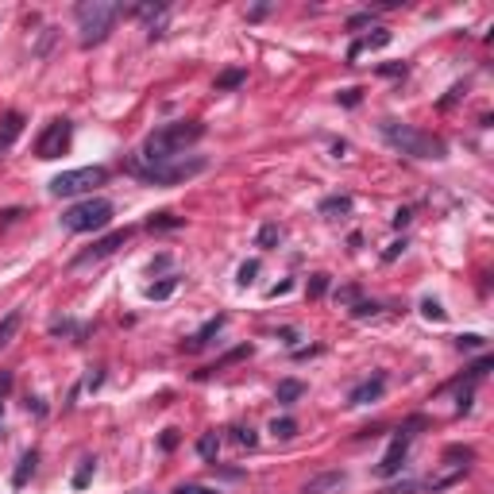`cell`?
Here are the masks:
<instances>
[{
    "instance_id": "obj_31",
    "label": "cell",
    "mask_w": 494,
    "mask_h": 494,
    "mask_svg": "<svg viewBox=\"0 0 494 494\" xmlns=\"http://www.w3.org/2000/svg\"><path fill=\"white\" fill-rule=\"evenodd\" d=\"M174 494H220V491H213V486H201V483H182V486H174Z\"/></svg>"
},
{
    "instance_id": "obj_39",
    "label": "cell",
    "mask_w": 494,
    "mask_h": 494,
    "mask_svg": "<svg viewBox=\"0 0 494 494\" xmlns=\"http://www.w3.org/2000/svg\"><path fill=\"white\" fill-rule=\"evenodd\" d=\"M290 290H294V282H290V279H286V282H279V286H270V290H267V297H279V294H290Z\"/></svg>"
},
{
    "instance_id": "obj_41",
    "label": "cell",
    "mask_w": 494,
    "mask_h": 494,
    "mask_svg": "<svg viewBox=\"0 0 494 494\" xmlns=\"http://www.w3.org/2000/svg\"><path fill=\"white\" fill-rule=\"evenodd\" d=\"M405 224H409V209H398V213H394V228H405Z\"/></svg>"
},
{
    "instance_id": "obj_30",
    "label": "cell",
    "mask_w": 494,
    "mask_h": 494,
    "mask_svg": "<svg viewBox=\"0 0 494 494\" xmlns=\"http://www.w3.org/2000/svg\"><path fill=\"white\" fill-rule=\"evenodd\" d=\"M328 294V274H313L309 279V297H324Z\"/></svg>"
},
{
    "instance_id": "obj_45",
    "label": "cell",
    "mask_w": 494,
    "mask_h": 494,
    "mask_svg": "<svg viewBox=\"0 0 494 494\" xmlns=\"http://www.w3.org/2000/svg\"><path fill=\"white\" fill-rule=\"evenodd\" d=\"M263 16H267V4H259V8L247 12V19H263Z\"/></svg>"
},
{
    "instance_id": "obj_36",
    "label": "cell",
    "mask_w": 494,
    "mask_h": 494,
    "mask_svg": "<svg viewBox=\"0 0 494 494\" xmlns=\"http://www.w3.org/2000/svg\"><path fill=\"white\" fill-rule=\"evenodd\" d=\"M459 348H468V351H475V348H483V336H475V333H468V336H459Z\"/></svg>"
},
{
    "instance_id": "obj_16",
    "label": "cell",
    "mask_w": 494,
    "mask_h": 494,
    "mask_svg": "<svg viewBox=\"0 0 494 494\" xmlns=\"http://www.w3.org/2000/svg\"><path fill=\"white\" fill-rule=\"evenodd\" d=\"M35 464H39V452L31 448V452H24V459H19V468H16V475H12V483L16 486H24L27 479L35 475Z\"/></svg>"
},
{
    "instance_id": "obj_23",
    "label": "cell",
    "mask_w": 494,
    "mask_h": 494,
    "mask_svg": "<svg viewBox=\"0 0 494 494\" xmlns=\"http://www.w3.org/2000/svg\"><path fill=\"white\" fill-rule=\"evenodd\" d=\"M274 243H282V228L279 224H263L259 228V247H263V252H270Z\"/></svg>"
},
{
    "instance_id": "obj_44",
    "label": "cell",
    "mask_w": 494,
    "mask_h": 494,
    "mask_svg": "<svg viewBox=\"0 0 494 494\" xmlns=\"http://www.w3.org/2000/svg\"><path fill=\"white\" fill-rule=\"evenodd\" d=\"M355 294H360V290H355V286H348V290H340V301H355Z\"/></svg>"
},
{
    "instance_id": "obj_26",
    "label": "cell",
    "mask_w": 494,
    "mask_h": 494,
    "mask_svg": "<svg viewBox=\"0 0 494 494\" xmlns=\"http://www.w3.org/2000/svg\"><path fill=\"white\" fill-rule=\"evenodd\" d=\"M16 328H19V313H8L4 321H0V348H4L12 336H16Z\"/></svg>"
},
{
    "instance_id": "obj_18",
    "label": "cell",
    "mask_w": 494,
    "mask_h": 494,
    "mask_svg": "<svg viewBox=\"0 0 494 494\" xmlns=\"http://www.w3.org/2000/svg\"><path fill=\"white\" fill-rule=\"evenodd\" d=\"M351 213V197H324L321 201V216H348Z\"/></svg>"
},
{
    "instance_id": "obj_27",
    "label": "cell",
    "mask_w": 494,
    "mask_h": 494,
    "mask_svg": "<svg viewBox=\"0 0 494 494\" xmlns=\"http://www.w3.org/2000/svg\"><path fill=\"white\" fill-rule=\"evenodd\" d=\"M421 313H425V321H444V309H441V301H432V297H425L421 301Z\"/></svg>"
},
{
    "instance_id": "obj_9",
    "label": "cell",
    "mask_w": 494,
    "mask_h": 494,
    "mask_svg": "<svg viewBox=\"0 0 494 494\" xmlns=\"http://www.w3.org/2000/svg\"><path fill=\"white\" fill-rule=\"evenodd\" d=\"M405 452H409V432H398L394 444H390L387 456H382V464H378V475H382V479H394L398 471H402V464H405Z\"/></svg>"
},
{
    "instance_id": "obj_4",
    "label": "cell",
    "mask_w": 494,
    "mask_h": 494,
    "mask_svg": "<svg viewBox=\"0 0 494 494\" xmlns=\"http://www.w3.org/2000/svg\"><path fill=\"white\" fill-rule=\"evenodd\" d=\"M127 170L147 186H182V182L197 178L209 170L205 159H170V162H132Z\"/></svg>"
},
{
    "instance_id": "obj_24",
    "label": "cell",
    "mask_w": 494,
    "mask_h": 494,
    "mask_svg": "<svg viewBox=\"0 0 494 494\" xmlns=\"http://www.w3.org/2000/svg\"><path fill=\"white\" fill-rule=\"evenodd\" d=\"M247 355H252V348H247V344H243V348H236V351H228L224 360H216L213 367L209 371H201V375H213V371H220V367H228V363H236V360H247Z\"/></svg>"
},
{
    "instance_id": "obj_19",
    "label": "cell",
    "mask_w": 494,
    "mask_h": 494,
    "mask_svg": "<svg viewBox=\"0 0 494 494\" xmlns=\"http://www.w3.org/2000/svg\"><path fill=\"white\" fill-rule=\"evenodd\" d=\"M301 390H306V387H301L297 378H282V382H279V402L282 405H294L297 398H301Z\"/></svg>"
},
{
    "instance_id": "obj_20",
    "label": "cell",
    "mask_w": 494,
    "mask_h": 494,
    "mask_svg": "<svg viewBox=\"0 0 494 494\" xmlns=\"http://www.w3.org/2000/svg\"><path fill=\"white\" fill-rule=\"evenodd\" d=\"M243 81H247V70H224L220 78H216V93H224V89H240Z\"/></svg>"
},
{
    "instance_id": "obj_2",
    "label": "cell",
    "mask_w": 494,
    "mask_h": 494,
    "mask_svg": "<svg viewBox=\"0 0 494 494\" xmlns=\"http://www.w3.org/2000/svg\"><path fill=\"white\" fill-rule=\"evenodd\" d=\"M378 132H382V139H387L394 151L409 155V159H444V151H448L441 135L421 132V127L402 124V120H390V116L378 124Z\"/></svg>"
},
{
    "instance_id": "obj_6",
    "label": "cell",
    "mask_w": 494,
    "mask_h": 494,
    "mask_svg": "<svg viewBox=\"0 0 494 494\" xmlns=\"http://www.w3.org/2000/svg\"><path fill=\"white\" fill-rule=\"evenodd\" d=\"M108 170L105 166H78V170H62L58 178H51V197H81L93 186H105Z\"/></svg>"
},
{
    "instance_id": "obj_11",
    "label": "cell",
    "mask_w": 494,
    "mask_h": 494,
    "mask_svg": "<svg viewBox=\"0 0 494 494\" xmlns=\"http://www.w3.org/2000/svg\"><path fill=\"white\" fill-rule=\"evenodd\" d=\"M382 390H387V375H371L367 382H360V387L348 394V405H367V402H378L382 398Z\"/></svg>"
},
{
    "instance_id": "obj_15",
    "label": "cell",
    "mask_w": 494,
    "mask_h": 494,
    "mask_svg": "<svg viewBox=\"0 0 494 494\" xmlns=\"http://www.w3.org/2000/svg\"><path fill=\"white\" fill-rule=\"evenodd\" d=\"M336 486H344V471H324V475L309 479V483L301 486V494H328V491H336Z\"/></svg>"
},
{
    "instance_id": "obj_38",
    "label": "cell",
    "mask_w": 494,
    "mask_h": 494,
    "mask_svg": "<svg viewBox=\"0 0 494 494\" xmlns=\"http://www.w3.org/2000/svg\"><path fill=\"white\" fill-rule=\"evenodd\" d=\"M417 491V483H398V486H387L382 494H414Z\"/></svg>"
},
{
    "instance_id": "obj_33",
    "label": "cell",
    "mask_w": 494,
    "mask_h": 494,
    "mask_svg": "<svg viewBox=\"0 0 494 494\" xmlns=\"http://www.w3.org/2000/svg\"><path fill=\"white\" fill-rule=\"evenodd\" d=\"M367 24H375V12H360V16H351L348 19V31H360V27H367Z\"/></svg>"
},
{
    "instance_id": "obj_37",
    "label": "cell",
    "mask_w": 494,
    "mask_h": 494,
    "mask_svg": "<svg viewBox=\"0 0 494 494\" xmlns=\"http://www.w3.org/2000/svg\"><path fill=\"white\" fill-rule=\"evenodd\" d=\"M405 252V240H394V243H390V247H387V255H382V259H387V263H394L398 259V255H402Z\"/></svg>"
},
{
    "instance_id": "obj_35",
    "label": "cell",
    "mask_w": 494,
    "mask_h": 494,
    "mask_svg": "<svg viewBox=\"0 0 494 494\" xmlns=\"http://www.w3.org/2000/svg\"><path fill=\"white\" fill-rule=\"evenodd\" d=\"M360 93L363 89H340V93H336V100H340V105H348V108H355V105H360Z\"/></svg>"
},
{
    "instance_id": "obj_14",
    "label": "cell",
    "mask_w": 494,
    "mask_h": 494,
    "mask_svg": "<svg viewBox=\"0 0 494 494\" xmlns=\"http://www.w3.org/2000/svg\"><path fill=\"white\" fill-rule=\"evenodd\" d=\"M24 124H27V120L19 116V112H8V116L0 120V155H4V151H8V147L16 143V139H19V132H24Z\"/></svg>"
},
{
    "instance_id": "obj_32",
    "label": "cell",
    "mask_w": 494,
    "mask_h": 494,
    "mask_svg": "<svg viewBox=\"0 0 494 494\" xmlns=\"http://www.w3.org/2000/svg\"><path fill=\"white\" fill-rule=\"evenodd\" d=\"M93 468H97V464H93V459H81V471H78V475H73V486H85V483H89Z\"/></svg>"
},
{
    "instance_id": "obj_17",
    "label": "cell",
    "mask_w": 494,
    "mask_h": 494,
    "mask_svg": "<svg viewBox=\"0 0 494 494\" xmlns=\"http://www.w3.org/2000/svg\"><path fill=\"white\" fill-rule=\"evenodd\" d=\"M216 452H220V436H216V432H205V436L197 441V456L216 468Z\"/></svg>"
},
{
    "instance_id": "obj_22",
    "label": "cell",
    "mask_w": 494,
    "mask_h": 494,
    "mask_svg": "<svg viewBox=\"0 0 494 494\" xmlns=\"http://www.w3.org/2000/svg\"><path fill=\"white\" fill-rule=\"evenodd\" d=\"M174 286H178V279H162V282H155V286H147L143 294H147V301H162V297L174 294Z\"/></svg>"
},
{
    "instance_id": "obj_13",
    "label": "cell",
    "mask_w": 494,
    "mask_h": 494,
    "mask_svg": "<svg viewBox=\"0 0 494 494\" xmlns=\"http://www.w3.org/2000/svg\"><path fill=\"white\" fill-rule=\"evenodd\" d=\"M220 328H224V317L216 313L213 321H205V324H201V328H197V333H193V336H189V340L182 344V348H186V351H201V348H205V344L213 340L216 333H220Z\"/></svg>"
},
{
    "instance_id": "obj_40",
    "label": "cell",
    "mask_w": 494,
    "mask_h": 494,
    "mask_svg": "<svg viewBox=\"0 0 494 494\" xmlns=\"http://www.w3.org/2000/svg\"><path fill=\"white\" fill-rule=\"evenodd\" d=\"M8 390H12V371H4V375H0V402L8 398Z\"/></svg>"
},
{
    "instance_id": "obj_8",
    "label": "cell",
    "mask_w": 494,
    "mask_h": 494,
    "mask_svg": "<svg viewBox=\"0 0 494 494\" xmlns=\"http://www.w3.org/2000/svg\"><path fill=\"white\" fill-rule=\"evenodd\" d=\"M127 240H132V228H116V232H108L105 240H97V243H93L89 252H81L73 263H78V267H85V263H93V259H105V255H112L116 247H124Z\"/></svg>"
},
{
    "instance_id": "obj_10",
    "label": "cell",
    "mask_w": 494,
    "mask_h": 494,
    "mask_svg": "<svg viewBox=\"0 0 494 494\" xmlns=\"http://www.w3.org/2000/svg\"><path fill=\"white\" fill-rule=\"evenodd\" d=\"M166 4H139V8H135V16L139 19H147V39H162V31H166Z\"/></svg>"
},
{
    "instance_id": "obj_25",
    "label": "cell",
    "mask_w": 494,
    "mask_h": 494,
    "mask_svg": "<svg viewBox=\"0 0 494 494\" xmlns=\"http://www.w3.org/2000/svg\"><path fill=\"white\" fill-rule=\"evenodd\" d=\"M255 274H259V259H247L240 270H236V282H240V286H252Z\"/></svg>"
},
{
    "instance_id": "obj_12",
    "label": "cell",
    "mask_w": 494,
    "mask_h": 494,
    "mask_svg": "<svg viewBox=\"0 0 494 494\" xmlns=\"http://www.w3.org/2000/svg\"><path fill=\"white\" fill-rule=\"evenodd\" d=\"M382 46H390V31H387V27H378L375 35L355 39V43H351V51H348V62H360V54H367V51H382Z\"/></svg>"
},
{
    "instance_id": "obj_21",
    "label": "cell",
    "mask_w": 494,
    "mask_h": 494,
    "mask_svg": "<svg viewBox=\"0 0 494 494\" xmlns=\"http://www.w3.org/2000/svg\"><path fill=\"white\" fill-rule=\"evenodd\" d=\"M270 432H274L279 441H294V436H297V421H294V417H274V421H270Z\"/></svg>"
},
{
    "instance_id": "obj_3",
    "label": "cell",
    "mask_w": 494,
    "mask_h": 494,
    "mask_svg": "<svg viewBox=\"0 0 494 494\" xmlns=\"http://www.w3.org/2000/svg\"><path fill=\"white\" fill-rule=\"evenodd\" d=\"M120 4H112V0H81L78 8H73V16H78V31H81V46L89 51V46H100L108 39V31L116 27L120 19Z\"/></svg>"
},
{
    "instance_id": "obj_34",
    "label": "cell",
    "mask_w": 494,
    "mask_h": 494,
    "mask_svg": "<svg viewBox=\"0 0 494 494\" xmlns=\"http://www.w3.org/2000/svg\"><path fill=\"white\" fill-rule=\"evenodd\" d=\"M375 313H378L375 301H355V306H351V317H375Z\"/></svg>"
},
{
    "instance_id": "obj_7",
    "label": "cell",
    "mask_w": 494,
    "mask_h": 494,
    "mask_svg": "<svg viewBox=\"0 0 494 494\" xmlns=\"http://www.w3.org/2000/svg\"><path fill=\"white\" fill-rule=\"evenodd\" d=\"M70 139H73V124H70V120H51V124L39 132V139H35V155L43 162H51V159H58V155L70 151Z\"/></svg>"
},
{
    "instance_id": "obj_29",
    "label": "cell",
    "mask_w": 494,
    "mask_h": 494,
    "mask_svg": "<svg viewBox=\"0 0 494 494\" xmlns=\"http://www.w3.org/2000/svg\"><path fill=\"white\" fill-rule=\"evenodd\" d=\"M232 441L236 444H243V448H255V444H259V436H255V429H232Z\"/></svg>"
},
{
    "instance_id": "obj_5",
    "label": "cell",
    "mask_w": 494,
    "mask_h": 494,
    "mask_svg": "<svg viewBox=\"0 0 494 494\" xmlns=\"http://www.w3.org/2000/svg\"><path fill=\"white\" fill-rule=\"evenodd\" d=\"M108 220H112V201L105 197H89L62 213L66 232H100V228H108Z\"/></svg>"
},
{
    "instance_id": "obj_28",
    "label": "cell",
    "mask_w": 494,
    "mask_h": 494,
    "mask_svg": "<svg viewBox=\"0 0 494 494\" xmlns=\"http://www.w3.org/2000/svg\"><path fill=\"white\" fill-rule=\"evenodd\" d=\"M147 228H182V220L178 216H170V213H159V216H151V220H147Z\"/></svg>"
},
{
    "instance_id": "obj_42",
    "label": "cell",
    "mask_w": 494,
    "mask_h": 494,
    "mask_svg": "<svg viewBox=\"0 0 494 494\" xmlns=\"http://www.w3.org/2000/svg\"><path fill=\"white\" fill-rule=\"evenodd\" d=\"M16 216H19V209H8V213H0V228H4V224H12Z\"/></svg>"
},
{
    "instance_id": "obj_43",
    "label": "cell",
    "mask_w": 494,
    "mask_h": 494,
    "mask_svg": "<svg viewBox=\"0 0 494 494\" xmlns=\"http://www.w3.org/2000/svg\"><path fill=\"white\" fill-rule=\"evenodd\" d=\"M178 444V436H174V429H166V436H162V448H174Z\"/></svg>"
},
{
    "instance_id": "obj_1",
    "label": "cell",
    "mask_w": 494,
    "mask_h": 494,
    "mask_svg": "<svg viewBox=\"0 0 494 494\" xmlns=\"http://www.w3.org/2000/svg\"><path fill=\"white\" fill-rule=\"evenodd\" d=\"M205 135V124L201 120H174V124H162L147 135L143 143V159L147 162H170L186 151L189 143H197Z\"/></svg>"
}]
</instances>
